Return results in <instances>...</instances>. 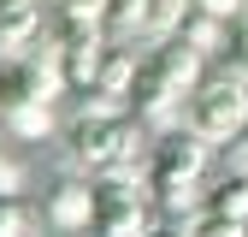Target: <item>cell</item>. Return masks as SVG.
I'll use <instances>...</instances> for the list:
<instances>
[{
	"instance_id": "21",
	"label": "cell",
	"mask_w": 248,
	"mask_h": 237,
	"mask_svg": "<svg viewBox=\"0 0 248 237\" xmlns=\"http://www.w3.org/2000/svg\"><path fill=\"white\" fill-rule=\"evenodd\" d=\"M154 237H183V231L177 225H154Z\"/></svg>"
},
{
	"instance_id": "18",
	"label": "cell",
	"mask_w": 248,
	"mask_h": 237,
	"mask_svg": "<svg viewBox=\"0 0 248 237\" xmlns=\"http://www.w3.org/2000/svg\"><path fill=\"white\" fill-rule=\"evenodd\" d=\"M42 6H53V18H59V12H71V18H101V0H42Z\"/></svg>"
},
{
	"instance_id": "9",
	"label": "cell",
	"mask_w": 248,
	"mask_h": 237,
	"mask_svg": "<svg viewBox=\"0 0 248 237\" xmlns=\"http://www.w3.org/2000/svg\"><path fill=\"white\" fill-rule=\"evenodd\" d=\"M171 36H177L183 48H195L201 59H219V48H225V36H231V24H225V18H213V12H195V6H189Z\"/></svg>"
},
{
	"instance_id": "13",
	"label": "cell",
	"mask_w": 248,
	"mask_h": 237,
	"mask_svg": "<svg viewBox=\"0 0 248 237\" xmlns=\"http://www.w3.org/2000/svg\"><path fill=\"white\" fill-rule=\"evenodd\" d=\"M201 207H213V214H225V220L248 225V172H231V178H219V184L207 190V202H201Z\"/></svg>"
},
{
	"instance_id": "6",
	"label": "cell",
	"mask_w": 248,
	"mask_h": 237,
	"mask_svg": "<svg viewBox=\"0 0 248 237\" xmlns=\"http://www.w3.org/2000/svg\"><path fill=\"white\" fill-rule=\"evenodd\" d=\"M148 66L160 71V77H166L171 89H183V95H189V89H195V83L207 77V59H201L195 48H183L177 36H160V48L148 53Z\"/></svg>"
},
{
	"instance_id": "1",
	"label": "cell",
	"mask_w": 248,
	"mask_h": 237,
	"mask_svg": "<svg viewBox=\"0 0 248 237\" xmlns=\"http://www.w3.org/2000/svg\"><path fill=\"white\" fill-rule=\"evenodd\" d=\"M183 131H195L207 148H225L248 131V83H236L231 71L201 77L183 101Z\"/></svg>"
},
{
	"instance_id": "19",
	"label": "cell",
	"mask_w": 248,
	"mask_h": 237,
	"mask_svg": "<svg viewBox=\"0 0 248 237\" xmlns=\"http://www.w3.org/2000/svg\"><path fill=\"white\" fill-rule=\"evenodd\" d=\"M195 12H213V18H225V24H236L242 18V0H189Z\"/></svg>"
},
{
	"instance_id": "5",
	"label": "cell",
	"mask_w": 248,
	"mask_h": 237,
	"mask_svg": "<svg viewBox=\"0 0 248 237\" xmlns=\"http://www.w3.org/2000/svg\"><path fill=\"white\" fill-rule=\"evenodd\" d=\"M42 214L53 231H95V178H59L42 202Z\"/></svg>"
},
{
	"instance_id": "2",
	"label": "cell",
	"mask_w": 248,
	"mask_h": 237,
	"mask_svg": "<svg viewBox=\"0 0 248 237\" xmlns=\"http://www.w3.org/2000/svg\"><path fill=\"white\" fill-rule=\"evenodd\" d=\"M148 148V125L130 113H118V118H77L71 125V160L89 166V172H107L118 160H136Z\"/></svg>"
},
{
	"instance_id": "15",
	"label": "cell",
	"mask_w": 248,
	"mask_h": 237,
	"mask_svg": "<svg viewBox=\"0 0 248 237\" xmlns=\"http://www.w3.org/2000/svg\"><path fill=\"white\" fill-rule=\"evenodd\" d=\"M118 113H130L124 107V95H107V89H77V118H118Z\"/></svg>"
},
{
	"instance_id": "12",
	"label": "cell",
	"mask_w": 248,
	"mask_h": 237,
	"mask_svg": "<svg viewBox=\"0 0 248 237\" xmlns=\"http://www.w3.org/2000/svg\"><path fill=\"white\" fill-rule=\"evenodd\" d=\"M101 30L107 42H130L136 30H148V0H101Z\"/></svg>"
},
{
	"instance_id": "8",
	"label": "cell",
	"mask_w": 248,
	"mask_h": 237,
	"mask_svg": "<svg viewBox=\"0 0 248 237\" xmlns=\"http://www.w3.org/2000/svg\"><path fill=\"white\" fill-rule=\"evenodd\" d=\"M95 237H154L148 202H95Z\"/></svg>"
},
{
	"instance_id": "16",
	"label": "cell",
	"mask_w": 248,
	"mask_h": 237,
	"mask_svg": "<svg viewBox=\"0 0 248 237\" xmlns=\"http://www.w3.org/2000/svg\"><path fill=\"white\" fill-rule=\"evenodd\" d=\"M189 12V0H148V36H171Z\"/></svg>"
},
{
	"instance_id": "7",
	"label": "cell",
	"mask_w": 248,
	"mask_h": 237,
	"mask_svg": "<svg viewBox=\"0 0 248 237\" xmlns=\"http://www.w3.org/2000/svg\"><path fill=\"white\" fill-rule=\"evenodd\" d=\"M42 36H47V30H42L36 6H0V59H24Z\"/></svg>"
},
{
	"instance_id": "3",
	"label": "cell",
	"mask_w": 248,
	"mask_h": 237,
	"mask_svg": "<svg viewBox=\"0 0 248 237\" xmlns=\"http://www.w3.org/2000/svg\"><path fill=\"white\" fill-rule=\"evenodd\" d=\"M207 154L213 148L195 136V131H160V142L148 148V184H201L207 172Z\"/></svg>"
},
{
	"instance_id": "4",
	"label": "cell",
	"mask_w": 248,
	"mask_h": 237,
	"mask_svg": "<svg viewBox=\"0 0 248 237\" xmlns=\"http://www.w3.org/2000/svg\"><path fill=\"white\" fill-rule=\"evenodd\" d=\"M183 89H171L160 71L142 59V71H136V83H130V118H142L148 131H177L183 125Z\"/></svg>"
},
{
	"instance_id": "10",
	"label": "cell",
	"mask_w": 248,
	"mask_h": 237,
	"mask_svg": "<svg viewBox=\"0 0 248 237\" xmlns=\"http://www.w3.org/2000/svg\"><path fill=\"white\" fill-rule=\"evenodd\" d=\"M136 71H142V59L124 48V42H107L101 71H95V89H107V95H124V107H130V83H136Z\"/></svg>"
},
{
	"instance_id": "17",
	"label": "cell",
	"mask_w": 248,
	"mask_h": 237,
	"mask_svg": "<svg viewBox=\"0 0 248 237\" xmlns=\"http://www.w3.org/2000/svg\"><path fill=\"white\" fill-rule=\"evenodd\" d=\"M24 231H30L24 202H18V196H0V237H24Z\"/></svg>"
},
{
	"instance_id": "23",
	"label": "cell",
	"mask_w": 248,
	"mask_h": 237,
	"mask_svg": "<svg viewBox=\"0 0 248 237\" xmlns=\"http://www.w3.org/2000/svg\"><path fill=\"white\" fill-rule=\"evenodd\" d=\"M236 24H248V0H242V18H236Z\"/></svg>"
},
{
	"instance_id": "20",
	"label": "cell",
	"mask_w": 248,
	"mask_h": 237,
	"mask_svg": "<svg viewBox=\"0 0 248 237\" xmlns=\"http://www.w3.org/2000/svg\"><path fill=\"white\" fill-rule=\"evenodd\" d=\"M18 190H24V166L12 154H0V196H18Z\"/></svg>"
},
{
	"instance_id": "24",
	"label": "cell",
	"mask_w": 248,
	"mask_h": 237,
	"mask_svg": "<svg viewBox=\"0 0 248 237\" xmlns=\"http://www.w3.org/2000/svg\"><path fill=\"white\" fill-rule=\"evenodd\" d=\"M0 83H6V59H0Z\"/></svg>"
},
{
	"instance_id": "22",
	"label": "cell",
	"mask_w": 248,
	"mask_h": 237,
	"mask_svg": "<svg viewBox=\"0 0 248 237\" xmlns=\"http://www.w3.org/2000/svg\"><path fill=\"white\" fill-rule=\"evenodd\" d=\"M0 6H36V0H0Z\"/></svg>"
},
{
	"instance_id": "11",
	"label": "cell",
	"mask_w": 248,
	"mask_h": 237,
	"mask_svg": "<svg viewBox=\"0 0 248 237\" xmlns=\"http://www.w3.org/2000/svg\"><path fill=\"white\" fill-rule=\"evenodd\" d=\"M0 118H6V131L24 136V142L53 136V101H12V107H0Z\"/></svg>"
},
{
	"instance_id": "14",
	"label": "cell",
	"mask_w": 248,
	"mask_h": 237,
	"mask_svg": "<svg viewBox=\"0 0 248 237\" xmlns=\"http://www.w3.org/2000/svg\"><path fill=\"white\" fill-rule=\"evenodd\" d=\"M177 231H183V237H248V225H236V220H225V214H213V207H195L189 220H177Z\"/></svg>"
}]
</instances>
